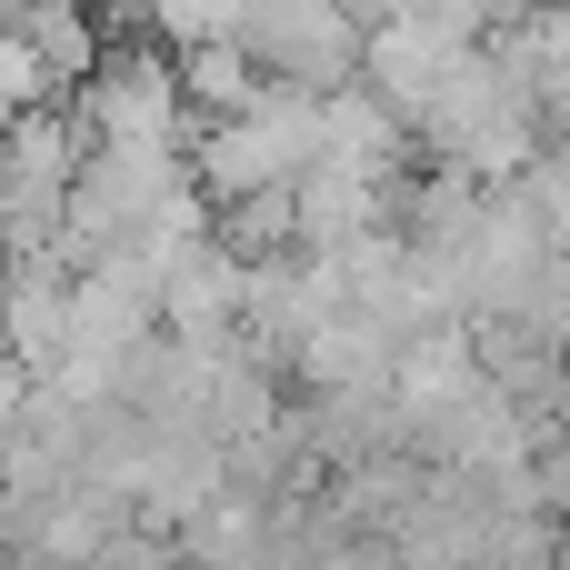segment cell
<instances>
[{
    "label": "cell",
    "instance_id": "3957f363",
    "mask_svg": "<svg viewBox=\"0 0 570 570\" xmlns=\"http://www.w3.org/2000/svg\"><path fill=\"white\" fill-rule=\"evenodd\" d=\"M70 100H80L90 140L190 150V130H200V110H190V90H180V50H170V40H110V50H100V70H90Z\"/></svg>",
    "mask_w": 570,
    "mask_h": 570
},
{
    "label": "cell",
    "instance_id": "30bf717a",
    "mask_svg": "<svg viewBox=\"0 0 570 570\" xmlns=\"http://www.w3.org/2000/svg\"><path fill=\"white\" fill-rule=\"evenodd\" d=\"M250 0H150V40L190 50V40H240Z\"/></svg>",
    "mask_w": 570,
    "mask_h": 570
},
{
    "label": "cell",
    "instance_id": "9c48e42d",
    "mask_svg": "<svg viewBox=\"0 0 570 570\" xmlns=\"http://www.w3.org/2000/svg\"><path fill=\"white\" fill-rule=\"evenodd\" d=\"M261 60H250V40H190L180 50V90H190V110L200 120H220V110H250L261 100Z\"/></svg>",
    "mask_w": 570,
    "mask_h": 570
},
{
    "label": "cell",
    "instance_id": "ba28073f",
    "mask_svg": "<svg viewBox=\"0 0 570 570\" xmlns=\"http://www.w3.org/2000/svg\"><path fill=\"white\" fill-rule=\"evenodd\" d=\"M291 371H301L321 401H341V391H391V371H401V331H381L371 311H331L321 331H301Z\"/></svg>",
    "mask_w": 570,
    "mask_h": 570
},
{
    "label": "cell",
    "instance_id": "4fadbf2b",
    "mask_svg": "<svg viewBox=\"0 0 570 570\" xmlns=\"http://www.w3.org/2000/svg\"><path fill=\"white\" fill-rule=\"evenodd\" d=\"M531 100H541V130H551V140H570V60L531 70Z\"/></svg>",
    "mask_w": 570,
    "mask_h": 570
},
{
    "label": "cell",
    "instance_id": "8992f818",
    "mask_svg": "<svg viewBox=\"0 0 570 570\" xmlns=\"http://www.w3.org/2000/svg\"><path fill=\"white\" fill-rule=\"evenodd\" d=\"M70 291H80V271L50 240L10 250V271H0V361H20L30 381H50L60 351H70Z\"/></svg>",
    "mask_w": 570,
    "mask_h": 570
},
{
    "label": "cell",
    "instance_id": "277c9868",
    "mask_svg": "<svg viewBox=\"0 0 570 570\" xmlns=\"http://www.w3.org/2000/svg\"><path fill=\"white\" fill-rule=\"evenodd\" d=\"M80 160H90L80 100L20 110V120L0 130V230H10V250L60 240V210H70V190H80Z\"/></svg>",
    "mask_w": 570,
    "mask_h": 570
},
{
    "label": "cell",
    "instance_id": "5b68a950",
    "mask_svg": "<svg viewBox=\"0 0 570 570\" xmlns=\"http://www.w3.org/2000/svg\"><path fill=\"white\" fill-rule=\"evenodd\" d=\"M240 40L291 90H351L361 80V50H371V10L361 0H250Z\"/></svg>",
    "mask_w": 570,
    "mask_h": 570
},
{
    "label": "cell",
    "instance_id": "7c38bea8",
    "mask_svg": "<svg viewBox=\"0 0 570 570\" xmlns=\"http://www.w3.org/2000/svg\"><path fill=\"white\" fill-rule=\"evenodd\" d=\"M501 190H521V200H531V210L570 240V140H541V150H531V170H521V180H501Z\"/></svg>",
    "mask_w": 570,
    "mask_h": 570
},
{
    "label": "cell",
    "instance_id": "6da1fadb",
    "mask_svg": "<svg viewBox=\"0 0 570 570\" xmlns=\"http://www.w3.org/2000/svg\"><path fill=\"white\" fill-rule=\"evenodd\" d=\"M411 140L431 150V160H451V170H471V180H521L531 170V150L551 140L541 130V100H531V80L491 50V40H471L461 50V70L411 110Z\"/></svg>",
    "mask_w": 570,
    "mask_h": 570
},
{
    "label": "cell",
    "instance_id": "8fae6325",
    "mask_svg": "<svg viewBox=\"0 0 570 570\" xmlns=\"http://www.w3.org/2000/svg\"><path fill=\"white\" fill-rule=\"evenodd\" d=\"M60 90H70V80H60V70L40 60V40H20V30H0V100H10V110H50Z\"/></svg>",
    "mask_w": 570,
    "mask_h": 570
},
{
    "label": "cell",
    "instance_id": "52a82bcc",
    "mask_svg": "<svg viewBox=\"0 0 570 570\" xmlns=\"http://www.w3.org/2000/svg\"><path fill=\"white\" fill-rule=\"evenodd\" d=\"M461 50H471L461 30H441V20H421V10H391V20H371L361 80H371V90H381V100L411 120V110H421V100H431V90L461 70Z\"/></svg>",
    "mask_w": 570,
    "mask_h": 570
},
{
    "label": "cell",
    "instance_id": "5bb4252c",
    "mask_svg": "<svg viewBox=\"0 0 570 570\" xmlns=\"http://www.w3.org/2000/svg\"><path fill=\"white\" fill-rule=\"evenodd\" d=\"M10 120H20V110H10V100H0V130H10Z\"/></svg>",
    "mask_w": 570,
    "mask_h": 570
},
{
    "label": "cell",
    "instance_id": "7a4b0ae2",
    "mask_svg": "<svg viewBox=\"0 0 570 570\" xmlns=\"http://www.w3.org/2000/svg\"><path fill=\"white\" fill-rule=\"evenodd\" d=\"M321 100L331 90H291V80H261L250 110H220L190 130V180L230 210L250 190H291L311 160H321Z\"/></svg>",
    "mask_w": 570,
    "mask_h": 570
}]
</instances>
